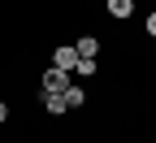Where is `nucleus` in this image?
<instances>
[{
  "label": "nucleus",
  "mask_w": 156,
  "mask_h": 143,
  "mask_svg": "<svg viewBox=\"0 0 156 143\" xmlns=\"http://www.w3.org/2000/svg\"><path fill=\"white\" fill-rule=\"evenodd\" d=\"M69 87H74V83H69V70H56V65H52V70L44 74V91H69Z\"/></svg>",
  "instance_id": "f257e3e1"
},
{
  "label": "nucleus",
  "mask_w": 156,
  "mask_h": 143,
  "mask_svg": "<svg viewBox=\"0 0 156 143\" xmlns=\"http://www.w3.org/2000/svg\"><path fill=\"white\" fill-rule=\"evenodd\" d=\"M52 65H56V70H78V48L61 44V48L52 52Z\"/></svg>",
  "instance_id": "f03ea898"
},
{
  "label": "nucleus",
  "mask_w": 156,
  "mask_h": 143,
  "mask_svg": "<svg viewBox=\"0 0 156 143\" xmlns=\"http://www.w3.org/2000/svg\"><path fill=\"white\" fill-rule=\"evenodd\" d=\"M44 109H48L52 117H61V113H69V104H65V91H44Z\"/></svg>",
  "instance_id": "7ed1b4c3"
},
{
  "label": "nucleus",
  "mask_w": 156,
  "mask_h": 143,
  "mask_svg": "<svg viewBox=\"0 0 156 143\" xmlns=\"http://www.w3.org/2000/svg\"><path fill=\"white\" fill-rule=\"evenodd\" d=\"M108 13L113 17H130L134 13V0H108Z\"/></svg>",
  "instance_id": "20e7f679"
},
{
  "label": "nucleus",
  "mask_w": 156,
  "mask_h": 143,
  "mask_svg": "<svg viewBox=\"0 0 156 143\" xmlns=\"http://www.w3.org/2000/svg\"><path fill=\"white\" fill-rule=\"evenodd\" d=\"M83 100H87V95H83V87H78V83L65 91V104H69V109H83Z\"/></svg>",
  "instance_id": "39448f33"
},
{
  "label": "nucleus",
  "mask_w": 156,
  "mask_h": 143,
  "mask_svg": "<svg viewBox=\"0 0 156 143\" xmlns=\"http://www.w3.org/2000/svg\"><path fill=\"white\" fill-rule=\"evenodd\" d=\"M95 48H100L95 39H78V56H95Z\"/></svg>",
  "instance_id": "423d86ee"
},
{
  "label": "nucleus",
  "mask_w": 156,
  "mask_h": 143,
  "mask_svg": "<svg viewBox=\"0 0 156 143\" xmlns=\"http://www.w3.org/2000/svg\"><path fill=\"white\" fill-rule=\"evenodd\" d=\"M74 74H95V56H78V70Z\"/></svg>",
  "instance_id": "0eeeda50"
},
{
  "label": "nucleus",
  "mask_w": 156,
  "mask_h": 143,
  "mask_svg": "<svg viewBox=\"0 0 156 143\" xmlns=\"http://www.w3.org/2000/svg\"><path fill=\"white\" fill-rule=\"evenodd\" d=\"M147 35H156V13H152V17H147Z\"/></svg>",
  "instance_id": "6e6552de"
},
{
  "label": "nucleus",
  "mask_w": 156,
  "mask_h": 143,
  "mask_svg": "<svg viewBox=\"0 0 156 143\" xmlns=\"http://www.w3.org/2000/svg\"><path fill=\"white\" fill-rule=\"evenodd\" d=\"M5 117H9V109H5V100H0V121H5Z\"/></svg>",
  "instance_id": "1a4fd4ad"
}]
</instances>
